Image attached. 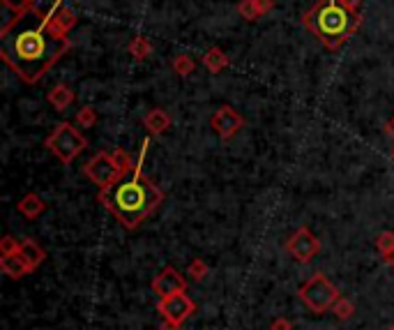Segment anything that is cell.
I'll list each match as a JSON object with an SVG mask.
<instances>
[{"mask_svg": "<svg viewBox=\"0 0 394 330\" xmlns=\"http://www.w3.org/2000/svg\"><path fill=\"white\" fill-rule=\"evenodd\" d=\"M0 58L23 83H37L69 51V37L46 26V12L10 19L0 30Z\"/></svg>", "mask_w": 394, "mask_h": 330, "instance_id": "obj_1", "label": "cell"}, {"mask_svg": "<svg viewBox=\"0 0 394 330\" xmlns=\"http://www.w3.org/2000/svg\"><path fill=\"white\" fill-rule=\"evenodd\" d=\"M150 148V139H143L136 164L127 176L118 180L115 185L99 190L97 201L120 222L127 231H136L141 224L162 206L164 192L148 176H143V162Z\"/></svg>", "mask_w": 394, "mask_h": 330, "instance_id": "obj_2", "label": "cell"}, {"mask_svg": "<svg viewBox=\"0 0 394 330\" xmlns=\"http://www.w3.org/2000/svg\"><path fill=\"white\" fill-rule=\"evenodd\" d=\"M360 23V0H316L302 14V26L328 51L342 49L358 33Z\"/></svg>", "mask_w": 394, "mask_h": 330, "instance_id": "obj_3", "label": "cell"}, {"mask_svg": "<svg viewBox=\"0 0 394 330\" xmlns=\"http://www.w3.org/2000/svg\"><path fill=\"white\" fill-rule=\"evenodd\" d=\"M44 146L49 148V153L62 164H72L76 157L88 148V141L81 135V130L74 128V123H60L53 128L51 135L44 139Z\"/></svg>", "mask_w": 394, "mask_h": 330, "instance_id": "obj_4", "label": "cell"}, {"mask_svg": "<svg viewBox=\"0 0 394 330\" xmlns=\"http://www.w3.org/2000/svg\"><path fill=\"white\" fill-rule=\"evenodd\" d=\"M297 296H300V301L304 303V308L311 310L314 314H325L328 310H332L335 303L342 298L339 289L323 273H314L311 277L297 289Z\"/></svg>", "mask_w": 394, "mask_h": 330, "instance_id": "obj_5", "label": "cell"}, {"mask_svg": "<svg viewBox=\"0 0 394 330\" xmlns=\"http://www.w3.org/2000/svg\"><path fill=\"white\" fill-rule=\"evenodd\" d=\"M83 176L88 178L92 185H97L99 190H106V187L115 185L118 180L125 178L127 174H125V171L120 169V164L115 162L113 153L101 151L83 164Z\"/></svg>", "mask_w": 394, "mask_h": 330, "instance_id": "obj_6", "label": "cell"}, {"mask_svg": "<svg viewBox=\"0 0 394 330\" xmlns=\"http://www.w3.org/2000/svg\"><path fill=\"white\" fill-rule=\"evenodd\" d=\"M157 310H160L162 319L167 321V324L180 328L196 312V303L187 296V291H180V294L160 298V303H157Z\"/></svg>", "mask_w": 394, "mask_h": 330, "instance_id": "obj_7", "label": "cell"}, {"mask_svg": "<svg viewBox=\"0 0 394 330\" xmlns=\"http://www.w3.org/2000/svg\"><path fill=\"white\" fill-rule=\"evenodd\" d=\"M286 252L293 256L297 263H309L311 259L321 252L318 235H314L307 226H300V229H295V233H290V238L286 240Z\"/></svg>", "mask_w": 394, "mask_h": 330, "instance_id": "obj_8", "label": "cell"}, {"mask_svg": "<svg viewBox=\"0 0 394 330\" xmlns=\"http://www.w3.org/2000/svg\"><path fill=\"white\" fill-rule=\"evenodd\" d=\"M210 128L215 130V135L222 141H231L244 128V118L231 104H222L210 116Z\"/></svg>", "mask_w": 394, "mask_h": 330, "instance_id": "obj_9", "label": "cell"}, {"mask_svg": "<svg viewBox=\"0 0 394 330\" xmlns=\"http://www.w3.org/2000/svg\"><path fill=\"white\" fill-rule=\"evenodd\" d=\"M153 291L164 298V296H173L180 291H187V280L183 277V273L176 270L173 266H167L153 277Z\"/></svg>", "mask_w": 394, "mask_h": 330, "instance_id": "obj_10", "label": "cell"}, {"mask_svg": "<svg viewBox=\"0 0 394 330\" xmlns=\"http://www.w3.org/2000/svg\"><path fill=\"white\" fill-rule=\"evenodd\" d=\"M274 7H277V0H240V3L235 5V12L240 14V19L254 23L258 19L267 17Z\"/></svg>", "mask_w": 394, "mask_h": 330, "instance_id": "obj_11", "label": "cell"}, {"mask_svg": "<svg viewBox=\"0 0 394 330\" xmlns=\"http://www.w3.org/2000/svg\"><path fill=\"white\" fill-rule=\"evenodd\" d=\"M78 23V17L74 14V10H69V7L62 5L60 10H49L46 12V26H49L53 33L58 35H69V30Z\"/></svg>", "mask_w": 394, "mask_h": 330, "instance_id": "obj_12", "label": "cell"}, {"mask_svg": "<svg viewBox=\"0 0 394 330\" xmlns=\"http://www.w3.org/2000/svg\"><path fill=\"white\" fill-rule=\"evenodd\" d=\"M173 125L171 114H167L164 109H153L148 111V116L143 118V128L148 132V137H162L164 132H169Z\"/></svg>", "mask_w": 394, "mask_h": 330, "instance_id": "obj_13", "label": "cell"}, {"mask_svg": "<svg viewBox=\"0 0 394 330\" xmlns=\"http://www.w3.org/2000/svg\"><path fill=\"white\" fill-rule=\"evenodd\" d=\"M0 270L12 280H21V277H26L28 273H33V268H30L26 259L21 256V252L3 254V259H0Z\"/></svg>", "mask_w": 394, "mask_h": 330, "instance_id": "obj_14", "label": "cell"}, {"mask_svg": "<svg viewBox=\"0 0 394 330\" xmlns=\"http://www.w3.org/2000/svg\"><path fill=\"white\" fill-rule=\"evenodd\" d=\"M201 62L210 74H222L224 69L231 67V58H228L226 51H222L219 46H210V49L203 53Z\"/></svg>", "mask_w": 394, "mask_h": 330, "instance_id": "obj_15", "label": "cell"}, {"mask_svg": "<svg viewBox=\"0 0 394 330\" xmlns=\"http://www.w3.org/2000/svg\"><path fill=\"white\" fill-rule=\"evenodd\" d=\"M46 99H49V104L56 109V111H65V109L76 99V92L69 88L67 83H56L49 92H46Z\"/></svg>", "mask_w": 394, "mask_h": 330, "instance_id": "obj_16", "label": "cell"}, {"mask_svg": "<svg viewBox=\"0 0 394 330\" xmlns=\"http://www.w3.org/2000/svg\"><path fill=\"white\" fill-rule=\"evenodd\" d=\"M19 252H21V256H23V259H26L28 266H30V268H33V270H37L39 266L44 263V259H46L44 247L39 245L37 240H33V238H23V240H21Z\"/></svg>", "mask_w": 394, "mask_h": 330, "instance_id": "obj_17", "label": "cell"}, {"mask_svg": "<svg viewBox=\"0 0 394 330\" xmlns=\"http://www.w3.org/2000/svg\"><path fill=\"white\" fill-rule=\"evenodd\" d=\"M17 210H19V213H21L23 217H28V219H37V217L46 210V203H44V199H42V196H39V194L28 192V194L23 196V199L17 203Z\"/></svg>", "mask_w": 394, "mask_h": 330, "instance_id": "obj_18", "label": "cell"}, {"mask_svg": "<svg viewBox=\"0 0 394 330\" xmlns=\"http://www.w3.org/2000/svg\"><path fill=\"white\" fill-rule=\"evenodd\" d=\"M127 51H129V56L134 58V60H139V62H143V60H148L153 56V44L148 42V37H143V35H136L129 42V46H127Z\"/></svg>", "mask_w": 394, "mask_h": 330, "instance_id": "obj_19", "label": "cell"}, {"mask_svg": "<svg viewBox=\"0 0 394 330\" xmlns=\"http://www.w3.org/2000/svg\"><path fill=\"white\" fill-rule=\"evenodd\" d=\"M0 3H3L5 10L12 14V19L23 17V14L35 10V0H0Z\"/></svg>", "mask_w": 394, "mask_h": 330, "instance_id": "obj_20", "label": "cell"}, {"mask_svg": "<svg viewBox=\"0 0 394 330\" xmlns=\"http://www.w3.org/2000/svg\"><path fill=\"white\" fill-rule=\"evenodd\" d=\"M171 67H173V72H176L180 78H187V76H192V74H194L196 62H194L192 56H185V53H180V56L173 58Z\"/></svg>", "mask_w": 394, "mask_h": 330, "instance_id": "obj_21", "label": "cell"}, {"mask_svg": "<svg viewBox=\"0 0 394 330\" xmlns=\"http://www.w3.org/2000/svg\"><path fill=\"white\" fill-rule=\"evenodd\" d=\"M332 312H335V317L339 319V321H349L353 314H356V305H353L349 298H339V301L335 303V308H332Z\"/></svg>", "mask_w": 394, "mask_h": 330, "instance_id": "obj_22", "label": "cell"}, {"mask_svg": "<svg viewBox=\"0 0 394 330\" xmlns=\"http://www.w3.org/2000/svg\"><path fill=\"white\" fill-rule=\"evenodd\" d=\"M208 273H210V268H208V263L203 261V259H192V263L187 266V275L192 280H196V282H201Z\"/></svg>", "mask_w": 394, "mask_h": 330, "instance_id": "obj_23", "label": "cell"}, {"mask_svg": "<svg viewBox=\"0 0 394 330\" xmlns=\"http://www.w3.org/2000/svg\"><path fill=\"white\" fill-rule=\"evenodd\" d=\"M97 123V111L92 106H83L76 111V125L78 128H92Z\"/></svg>", "mask_w": 394, "mask_h": 330, "instance_id": "obj_24", "label": "cell"}, {"mask_svg": "<svg viewBox=\"0 0 394 330\" xmlns=\"http://www.w3.org/2000/svg\"><path fill=\"white\" fill-rule=\"evenodd\" d=\"M376 247H378V252H381V254H385V252H390V249H394V231H381V233H378Z\"/></svg>", "mask_w": 394, "mask_h": 330, "instance_id": "obj_25", "label": "cell"}, {"mask_svg": "<svg viewBox=\"0 0 394 330\" xmlns=\"http://www.w3.org/2000/svg\"><path fill=\"white\" fill-rule=\"evenodd\" d=\"M21 247V240L12 238V235H5L3 240H0V252L3 254H12V252H19Z\"/></svg>", "mask_w": 394, "mask_h": 330, "instance_id": "obj_26", "label": "cell"}, {"mask_svg": "<svg viewBox=\"0 0 394 330\" xmlns=\"http://www.w3.org/2000/svg\"><path fill=\"white\" fill-rule=\"evenodd\" d=\"M270 330H293V324H290L288 319L279 317V319H274L270 324Z\"/></svg>", "mask_w": 394, "mask_h": 330, "instance_id": "obj_27", "label": "cell"}, {"mask_svg": "<svg viewBox=\"0 0 394 330\" xmlns=\"http://www.w3.org/2000/svg\"><path fill=\"white\" fill-rule=\"evenodd\" d=\"M381 256H383V263H385V266L394 268V249H390V252H385V254H381Z\"/></svg>", "mask_w": 394, "mask_h": 330, "instance_id": "obj_28", "label": "cell"}, {"mask_svg": "<svg viewBox=\"0 0 394 330\" xmlns=\"http://www.w3.org/2000/svg\"><path fill=\"white\" fill-rule=\"evenodd\" d=\"M385 135H388V137H392V139H394V116L390 118L388 123H385Z\"/></svg>", "mask_w": 394, "mask_h": 330, "instance_id": "obj_29", "label": "cell"}, {"mask_svg": "<svg viewBox=\"0 0 394 330\" xmlns=\"http://www.w3.org/2000/svg\"><path fill=\"white\" fill-rule=\"evenodd\" d=\"M162 330H178L176 326H171V324H167V321H164V324H162Z\"/></svg>", "mask_w": 394, "mask_h": 330, "instance_id": "obj_30", "label": "cell"}, {"mask_svg": "<svg viewBox=\"0 0 394 330\" xmlns=\"http://www.w3.org/2000/svg\"><path fill=\"white\" fill-rule=\"evenodd\" d=\"M390 157H392V162H394V146H392V151H390Z\"/></svg>", "mask_w": 394, "mask_h": 330, "instance_id": "obj_31", "label": "cell"}, {"mask_svg": "<svg viewBox=\"0 0 394 330\" xmlns=\"http://www.w3.org/2000/svg\"><path fill=\"white\" fill-rule=\"evenodd\" d=\"M388 330H394V326H392V328H388Z\"/></svg>", "mask_w": 394, "mask_h": 330, "instance_id": "obj_32", "label": "cell"}]
</instances>
